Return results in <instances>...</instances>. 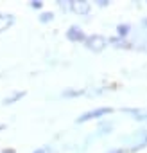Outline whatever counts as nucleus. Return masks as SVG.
Segmentation results:
<instances>
[{
	"label": "nucleus",
	"mask_w": 147,
	"mask_h": 153,
	"mask_svg": "<svg viewBox=\"0 0 147 153\" xmlns=\"http://www.w3.org/2000/svg\"><path fill=\"white\" fill-rule=\"evenodd\" d=\"M25 96H27V90H13V92H9V94L2 99V105H4V106L16 105V103H20Z\"/></svg>",
	"instance_id": "obj_9"
},
{
	"label": "nucleus",
	"mask_w": 147,
	"mask_h": 153,
	"mask_svg": "<svg viewBox=\"0 0 147 153\" xmlns=\"http://www.w3.org/2000/svg\"><path fill=\"white\" fill-rule=\"evenodd\" d=\"M122 114H127L131 119H135L138 123H145L147 121V108H138V106L131 108V106H126V108H122Z\"/></svg>",
	"instance_id": "obj_8"
},
{
	"label": "nucleus",
	"mask_w": 147,
	"mask_h": 153,
	"mask_svg": "<svg viewBox=\"0 0 147 153\" xmlns=\"http://www.w3.org/2000/svg\"><path fill=\"white\" fill-rule=\"evenodd\" d=\"M29 7L31 9H34V11H43V7H45V2H43V0H31V2H29Z\"/></svg>",
	"instance_id": "obj_15"
},
{
	"label": "nucleus",
	"mask_w": 147,
	"mask_h": 153,
	"mask_svg": "<svg viewBox=\"0 0 147 153\" xmlns=\"http://www.w3.org/2000/svg\"><path fill=\"white\" fill-rule=\"evenodd\" d=\"M106 47H110L108 38H106L104 34H101V33H92V34H88V38H86V42H85V49L90 51V52H95V54L102 52Z\"/></svg>",
	"instance_id": "obj_3"
},
{
	"label": "nucleus",
	"mask_w": 147,
	"mask_h": 153,
	"mask_svg": "<svg viewBox=\"0 0 147 153\" xmlns=\"http://www.w3.org/2000/svg\"><path fill=\"white\" fill-rule=\"evenodd\" d=\"M16 24V16L13 13H0V34L9 31Z\"/></svg>",
	"instance_id": "obj_10"
},
{
	"label": "nucleus",
	"mask_w": 147,
	"mask_h": 153,
	"mask_svg": "<svg viewBox=\"0 0 147 153\" xmlns=\"http://www.w3.org/2000/svg\"><path fill=\"white\" fill-rule=\"evenodd\" d=\"M113 130H115V123H113L110 117H108V119H102V121H99V124H97V130H95V133H93V139H95V137L110 135Z\"/></svg>",
	"instance_id": "obj_7"
},
{
	"label": "nucleus",
	"mask_w": 147,
	"mask_h": 153,
	"mask_svg": "<svg viewBox=\"0 0 147 153\" xmlns=\"http://www.w3.org/2000/svg\"><path fill=\"white\" fill-rule=\"evenodd\" d=\"M131 42H133V51H140V52H145L147 54V16H143L140 20L138 29H136V34H135V38Z\"/></svg>",
	"instance_id": "obj_2"
},
{
	"label": "nucleus",
	"mask_w": 147,
	"mask_h": 153,
	"mask_svg": "<svg viewBox=\"0 0 147 153\" xmlns=\"http://www.w3.org/2000/svg\"><path fill=\"white\" fill-rule=\"evenodd\" d=\"M4 130H6V124H4V123H0V133H2Z\"/></svg>",
	"instance_id": "obj_21"
},
{
	"label": "nucleus",
	"mask_w": 147,
	"mask_h": 153,
	"mask_svg": "<svg viewBox=\"0 0 147 153\" xmlns=\"http://www.w3.org/2000/svg\"><path fill=\"white\" fill-rule=\"evenodd\" d=\"M104 153H129V151H127V148H124V146H115V148L106 149Z\"/></svg>",
	"instance_id": "obj_18"
},
{
	"label": "nucleus",
	"mask_w": 147,
	"mask_h": 153,
	"mask_svg": "<svg viewBox=\"0 0 147 153\" xmlns=\"http://www.w3.org/2000/svg\"><path fill=\"white\" fill-rule=\"evenodd\" d=\"M59 96H61L63 99H77V97H81V96H86V88L68 87V88H63Z\"/></svg>",
	"instance_id": "obj_11"
},
{
	"label": "nucleus",
	"mask_w": 147,
	"mask_h": 153,
	"mask_svg": "<svg viewBox=\"0 0 147 153\" xmlns=\"http://www.w3.org/2000/svg\"><path fill=\"white\" fill-rule=\"evenodd\" d=\"M38 22H40V24H50V22H54V13L43 9V11L40 13V16H38Z\"/></svg>",
	"instance_id": "obj_14"
},
{
	"label": "nucleus",
	"mask_w": 147,
	"mask_h": 153,
	"mask_svg": "<svg viewBox=\"0 0 147 153\" xmlns=\"http://www.w3.org/2000/svg\"><path fill=\"white\" fill-rule=\"evenodd\" d=\"M131 34H133V25H131V24H127V22L117 24V27H115V36L124 38V40H129Z\"/></svg>",
	"instance_id": "obj_12"
},
{
	"label": "nucleus",
	"mask_w": 147,
	"mask_h": 153,
	"mask_svg": "<svg viewBox=\"0 0 147 153\" xmlns=\"http://www.w3.org/2000/svg\"><path fill=\"white\" fill-rule=\"evenodd\" d=\"M95 6L97 7H108L110 6V0H95Z\"/></svg>",
	"instance_id": "obj_19"
},
{
	"label": "nucleus",
	"mask_w": 147,
	"mask_h": 153,
	"mask_svg": "<svg viewBox=\"0 0 147 153\" xmlns=\"http://www.w3.org/2000/svg\"><path fill=\"white\" fill-rule=\"evenodd\" d=\"M108 43L115 49H127V51H133V42L131 40H124V38H118V36H111L108 38Z\"/></svg>",
	"instance_id": "obj_13"
},
{
	"label": "nucleus",
	"mask_w": 147,
	"mask_h": 153,
	"mask_svg": "<svg viewBox=\"0 0 147 153\" xmlns=\"http://www.w3.org/2000/svg\"><path fill=\"white\" fill-rule=\"evenodd\" d=\"M113 112H115L113 106H95V108L86 110L81 115H77L76 117V123L77 124H86L90 121H102V119H108Z\"/></svg>",
	"instance_id": "obj_1"
},
{
	"label": "nucleus",
	"mask_w": 147,
	"mask_h": 153,
	"mask_svg": "<svg viewBox=\"0 0 147 153\" xmlns=\"http://www.w3.org/2000/svg\"><path fill=\"white\" fill-rule=\"evenodd\" d=\"M131 139H133V144L127 148L129 153H138L147 148V130H138L135 135H131Z\"/></svg>",
	"instance_id": "obj_5"
},
{
	"label": "nucleus",
	"mask_w": 147,
	"mask_h": 153,
	"mask_svg": "<svg viewBox=\"0 0 147 153\" xmlns=\"http://www.w3.org/2000/svg\"><path fill=\"white\" fill-rule=\"evenodd\" d=\"M65 38H66L70 43H74V45H85L88 34H86V31H85L81 25L72 24V25H68V29L65 31Z\"/></svg>",
	"instance_id": "obj_4"
},
{
	"label": "nucleus",
	"mask_w": 147,
	"mask_h": 153,
	"mask_svg": "<svg viewBox=\"0 0 147 153\" xmlns=\"http://www.w3.org/2000/svg\"><path fill=\"white\" fill-rule=\"evenodd\" d=\"M56 4L63 13H70V0H57Z\"/></svg>",
	"instance_id": "obj_16"
},
{
	"label": "nucleus",
	"mask_w": 147,
	"mask_h": 153,
	"mask_svg": "<svg viewBox=\"0 0 147 153\" xmlns=\"http://www.w3.org/2000/svg\"><path fill=\"white\" fill-rule=\"evenodd\" d=\"M32 153H54V148L50 146V144H43V146H40V148H36Z\"/></svg>",
	"instance_id": "obj_17"
},
{
	"label": "nucleus",
	"mask_w": 147,
	"mask_h": 153,
	"mask_svg": "<svg viewBox=\"0 0 147 153\" xmlns=\"http://www.w3.org/2000/svg\"><path fill=\"white\" fill-rule=\"evenodd\" d=\"M0 153H16V149H15V148H11V146H6V148L0 149Z\"/></svg>",
	"instance_id": "obj_20"
},
{
	"label": "nucleus",
	"mask_w": 147,
	"mask_h": 153,
	"mask_svg": "<svg viewBox=\"0 0 147 153\" xmlns=\"http://www.w3.org/2000/svg\"><path fill=\"white\" fill-rule=\"evenodd\" d=\"M70 13L77 16H88L92 13V2L90 0H70Z\"/></svg>",
	"instance_id": "obj_6"
}]
</instances>
